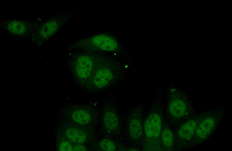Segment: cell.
I'll return each mask as SVG.
<instances>
[{
	"label": "cell",
	"instance_id": "6da1fadb",
	"mask_svg": "<svg viewBox=\"0 0 232 151\" xmlns=\"http://www.w3.org/2000/svg\"><path fill=\"white\" fill-rule=\"evenodd\" d=\"M129 74L126 66L109 54L105 53L83 91L90 94L103 91L126 80Z\"/></svg>",
	"mask_w": 232,
	"mask_h": 151
},
{
	"label": "cell",
	"instance_id": "7a4b0ae2",
	"mask_svg": "<svg viewBox=\"0 0 232 151\" xmlns=\"http://www.w3.org/2000/svg\"><path fill=\"white\" fill-rule=\"evenodd\" d=\"M67 51L66 64L69 74L75 85L83 91L104 53L77 50Z\"/></svg>",
	"mask_w": 232,
	"mask_h": 151
},
{
	"label": "cell",
	"instance_id": "3957f363",
	"mask_svg": "<svg viewBox=\"0 0 232 151\" xmlns=\"http://www.w3.org/2000/svg\"><path fill=\"white\" fill-rule=\"evenodd\" d=\"M67 51L77 50L109 54L120 51L117 40L109 33L102 32L79 39L70 44Z\"/></svg>",
	"mask_w": 232,
	"mask_h": 151
},
{
	"label": "cell",
	"instance_id": "277c9868",
	"mask_svg": "<svg viewBox=\"0 0 232 151\" xmlns=\"http://www.w3.org/2000/svg\"><path fill=\"white\" fill-rule=\"evenodd\" d=\"M72 9L61 12L43 20L28 39L31 43L41 45L48 41L55 35L76 13Z\"/></svg>",
	"mask_w": 232,
	"mask_h": 151
},
{
	"label": "cell",
	"instance_id": "5b68a950",
	"mask_svg": "<svg viewBox=\"0 0 232 151\" xmlns=\"http://www.w3.org/2000/svg\"><path fill=\"white\" fill-rule=\"evenodd\" d=\"M225 113V110L220 108L207 111L197 127L189 148L208 139L221 122Z\"/></svg>",
	"mask_w": 232,
	"mask_h": 151
},
{
	"label": "cell",
	"instance_id": "8992f818",
	"mask_svg": "<svg viewBox=\"0 0 232 151\" xmlns=\"http://www.w3.org/2000/svg\"><path fill=\"white\" fill-rule=\"evenodd\" d=\"M43 21L40 17L34 20L2 19L0 20V27L11 37L28 39Z\"/></svg>",
	"mask_w": 232,
	"mask_h": 151
},
{
	"label": "cell",
	"instance_id": "52a82bcc",
	"mask_svg": "<svg viewBox=\"0 0 232 151\" xmlns=\"http://www.w3.org/2000/svg\"><path fill=\"white\" fill-rule=\"evenodd\" d=\"M207 111L189 117L180 125L177 138L180 148H189L197 127Z\"/></svg>",
	"mask_w": 232,
	"mask_h": 151
},
{
	"label": "cell",
	"instance_id": "ba28073f",
	"mask_svg": "<svg viewBox=\"0 0 232 151\" xmlns=\"http://www.w3.org/2000/svg\"><path fill=\"white\" fill-rule=\"evenodd\" d=\"M72 121L77 124L85 125L90 124L93 120L91 113L94 106L87 104H72L69 105Z\"/></svg>",
	"mask_w": 232,
	"mask_h": 151
},
{
	"label": "cell",
	"instance_id": "9c48e42d",
	"mask_svg": "<svg viewBox=\"0 0 232 151\" xmlns=\"http://www.w3.org/2000/svg\"><path fill=\"white\" fill-rule=\"evenodd\" d=\"M186 101L180 96H173L168 104V109L170 115L180 122L187 118L192 113Z\"/></svg>",
	"mask_w": 232,
	"mask_h": 151
},
{
	"label": "cell",
	"instance_id": "30bf717a",
	"mask_svg": "<svg viewBox=\"0 0 232 151\" xmlns=\"http://www.w3.org/2000/svg\"><path fill=\"white\" fill-rule=\"evenodd\" d=\"M107 99L101 101L99 104L104 113L102 118L104 127L107 131L112 132L117 129L119 120L117 115L112 109L111 103Z\"/></svg>",
	"mask_w": 232,
	"mask_h": 151
},
{
	"label": "cell",
	"instance_id": "8fae6325",
	"mask_svg": "<svg viewBox=\"0 0 232 151\" xmlns=\"http://www.w3.org/2000/svg\"><path fill=\"white\" fill-rule=\"evenodd\" d=\"M162 121L160 116L156 114H152L146 119L144 125L146 136L149 138H157L161 130Z\"/></svg>",
	"mask_w": 232,
	"mask_h": 151
},
{
	"label": "cell",
	"instance_id": "7c38bea8",
	"mask_svg": "<svg viewBox=\"0 0 232 151\" xmlns=\"http://www.w3.org/2000/svg\"><path fill=\"white\" fill-rule=\"evenodd\" d=\"M66 134L71 141L77 144H81L85 143L88 137L85 132L75 127H70L66 131Z\"/></svg>",
	"mask_w": 232,
	"mask_h": 151
},
{
	"label": "cell",
	"instance_id": "4fadbf2b",
	"mask_svg": "<svg viewBox=\"0 0 232 151\" xmlns=\"http://www.w3.org/2000/svg\"><path fill=\"white\" fill-rule=\"evenodd\" d=\"M128 130L132 138L135 139L139 138L142 133V126L140 121L137 118L132 119L129 123Z\"/></svg>",
	"mask_w": 232,
	"mask_h": 151
},
{
	"label": "cell",
	"instance_id": "5bb4252c",
	"mask_svg": "<svg viewBox=\"0 0 232 151\" xmlns=\"http://www.w3.org/2000/svg\"><path fill=\"white\" fill-rule=\"evenodd\" d=\"M162 143L168 149H171L174 143V136L172 131L168 128L164 129L161 135Z\"/></svg>",
	"mask_w": 232,
	"mask_h": 151
},
{
	"label": "cell",
	"instance_id": "9a60e30c",
	"mask_svg": "<svg viewBox=\"0 0 232 151\" xmlns=\"http://www.w3.org/2000/svg\"><path fill=\"white\" fill-rule=\"evenodd\" d=\"M99 146L101 149L105 151H114L115 149L114 143L109 139H105L100 141Z\"/></svg>",
	"mask_w": 232,
	"mask_h": 151
},
{
	"label": "cell",
	"instance_id": "2e32d148",
	"mask_svg": "<svg viewBox=\"0 0 232 151\" xmlns=\"http://www.w3.org/2000/svg\"><path fill=\"white\" fill-rule=\"evenodd\" d=\"M60 151H72L73 147L70 143L68 141H64L61 142L59 146Z\"/></svg>",
	"mask_w": 232,
	"mask_h": 151
},
{
	"label": "cell",
	"instance_id": "e0dca14e",
	"mask_svg": "<svg viewBox=\"0 0 232 151\" xmlns=\"http://www.w3.org/2000/svg\"><path fill=\"white\" fill-rule=\"evenodd\" d=\"M73 150L86 151L87 150V149L85 147L81 145V144H77L73 148Z\"/></svg>",
	"mask_w": 232,
	"mask_h": 151
}]
</instances>
